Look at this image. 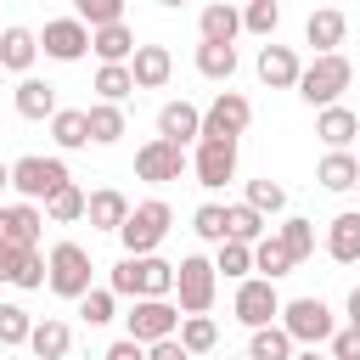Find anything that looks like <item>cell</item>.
<instances>
[{"label":"cell","mask_w":360,"mask_h":360,"mask_svg":"<svg viewBox=\"0 0 360 360\" xmlns=\"http://www.w3.org/2000/svg\"><path fill=\"white\" fill-rule=\"evenodd\" d=\"M107 287L118 298H169L174 292V264L158 253H124L107 276Z\"/></svg>","instance_id":"cell-1"},{"label":"cell","mask_w":360,"mask_h":360,"mask_svg":"<svg viewBox=\"0 0 360 360\" xmlns=\"http://www.w3.org/2000/svg\"><path fill=\"white\" fill-rule=\"evenodd\" d=\"M214 292H219V270H214V259H202V253H186L180 264H174V309L180 315H208L214 309Z\"/></svg>","instance_id":"cell-2"},{"label":"cell","mask_w":360,"mask_h":360,"mask_svg":"<svg viewBox=\"0 0 360 360\" xmlns=\"http://www.w3.org/2000/svg\"><path fill=\"white\" fill-rule=\"evenodd\" d=\"M349 84H354V62H349L343 51H332V56H315V62L298 73V84H292V90H298V96L321 112V107H332Z\"/></svg>","instance_id":"cell-3"},{"label":"cell","mask_w":360,"mask_h":360,"mask_svg":"<svg viewBox=\"0 0 360 360\" xmlns=\"http://www.w3.org/2000/svg\"><path fill=\"white\" fill-rule=\"evenodd\" d=\"M90 276H96V264H90V248H79V242H56L51 253H45V287L56 292V298H84L90 292Z\"/></svg>","instance_id":"cell-4"},{"label":"cell","mask_w":360,"mask_h":360,"mask_svg":"<svg viewBox=\"0 0 360 360\" xmlns=\"http://www.w3.org/2000/svg\"><path fill=\"white\" fill-rule=\"evenodd\" d=\"M68 180H73V174H68L62 158H39V152H28V158L11 163V191H17L22 202H51Z\"/></svg>","instance_id":"cell-5"},{"label":"cell","mask_w":360,"mask_h":360,"mask_svg":"<svg viewBox=\"0 0 360 360\" xmlns=\"http://www.w3.org/2000/svg\"><path fill=\"white\" fill-rule=\"evenodd\" d=\"M276 326L292 338V349H315V343H326V338L338 332V315H332L321 298H292V304H281Z\"/></svg>","instance_id":"cell-6"},{"label":"cell","mask_w":360,"mask_h":360,"mask_svg":"<svg viewBox=\"0 0 360 360\" xmlns=\"http://www.w3.org/2000/svg\"><path fill=\"white\" fill-rule=\"evenodd\" d=\"M169 225H174L169 202H163V197H146V202H135L129 219L118 225V242H124V253H158V242L169 236Z\"/></svg>","instance_id":"cell-7"},{"label":"cell","mask_w":360,"mask_h":360,"mask_svg":"<svg viewBox=\"0 0 360 360\" xmlns=\"http://www.w3.org/2000/svg\"><path fill=\"white\" fill-rule=\"evenodd\" d=\"M231 315H236L248 332H259V326H276V315H281V292H276V281H264V276H248V281H236Z\"/></svg>","instance_id":"cell-8"},{"label":"cell","mask_w":360,"mask_h":360,"mask_svg":"<svg viewBox=\"0 0 360 360\" xmlns=\"http://www.w3.org/2000/svg\"><path fill=\"white\" fill-rule=\"evenodd\" d=\"M248 124H253V101L242 90H219L202 107V141H236Z\"/></svg>","instance_id":"cell-9"},{"label":"cell","mask_w":360,"mask_h":360,"mask_svg":"<svg viewBox=\"0 0 360 360\" xmlns=\"http://www.w3.org/2000/svg\"><path fill=\"white\" fill-rule=\"evenodd\" d=\"M124 326H129V338L146 349V343L180 332V309H174V298H135L129 315H124Z\"/></svg>","instance_id":"cell-10"},{"label":"cell","mask_w":360,"mask_h":360,"mask_svg":"<svg viewBox=\"0 0 360 360\" xmlns=\"http://www.w3.org/2000/svg\"><path fill=\"white\" fill-rule=\"evenodd\" d=\"M135 174H141V180H152V186H169V180H180V174H186V146H174V141L152 135V141L135 152Z\"/></svg>","instance_id":"cell-11"},{"label":"cell","mask_w":360,"mask_h":360,"mask_svg":"<svg viewBox=\"0 0 360 360\" xmlns=\"http://www.w3.org/2000/svg\"><path fill=\"white\" fill-rule=\"evenodd\" d=\"M191 174H197L202 191H219L225 180H236V141H197Z\"/></svg>","instance_id":"cell-12"},{"label":"cell","mask_w":360,"mask_h":360,"mask_svg":"<svg viewBox=\"0 0 360 360\" xmlns=\"http://www.w3.org/2000/svg\"><path fill=\"white\" fill-rule=\"evenodd\" d=\"M39 51H45L51 62H79V56L90 51V28H84L79 17H56V22H45Z\"/></svg>","instance_id":"cell-13"},{"label":"cell","mask_w":360,"mask_h":360,"mask_svg":"<svg viewBox=\"0 0 360 360\" xmlns=\"http://www.w3.org/2000/svg\"><path fill=\"white\" fill-rule=\"evenodd\" d=\"M0 281H11V287H45V259H39V248L0 242Z\"/></svg>","instance_id":"cell-14"},{"label":"cell","mask_w":360,"mask_h":360,"mask_svg":"<svg viewBox=\"0 0 360 360\" xmlns=\"http://www.w3.org/2000/svg\"><path fill=\"white\" fill-rule=\"evenodd\" d=\"M236 34H242V11L231 0H208L197 17V39L202 45H236Z\"/></svg>","instance_id":"cell-15"},{"label":"cell","mask_w":360,"mask_h":360,"mask_svg":"<svg viewBox=\"0 0 360 360\" xmlns=\"http://www.w3.org/2000/svg\"><path fill=\"white\" fill-rule=\"evenodd\" d=\"M169 73H174L169 45H135V56H129V79H135V90H163Z\"/></svg>","instance_id":"cell-16"},{"label":"cell","mask_w":360,"mask_h":360,"mask_svg":"<svg viewBox=\"0 0 360 360\" xmlns=\"http://www.w3.org/2000/svg\"><path fill=\"white\" fill-rule=\"evenodd\" d=\"M343 34H349V17H343L338 6H321V11H309V22H304V45H315V56H332V51L343 45Z\"/></svg>","instance_id":"cell-17"},{"label":"cell","mask_w":360,"mask_h":360,"mask_svg":"<svg viewBox=\"0 0 360 360\" xmlns=\"http://www.w3.org/2000/svg\"><path fill=\"white\" fill-rule=\"evenodd\" d=\"M158 135L174 141V146L202 141V112H197L191 101H163V107H158Z\"/></svg>","instance_id":"cell-18"},{"label":"cell","mask_w":360,"mask_h":360,"mask_svg":"<svg viewBox=\"0 0 360 360\" xmlns=\"http://www.w3.org/2000/svg\"><path fill=\"white\" fill-rule=\"evenodd\" d=\"M253 68H259V79H264L270 90H292V84H298V73H304V62L292 56V45H264Z\"/></svg>","instance_id":"cell-19"},{"label":"cell","mask_w":360,"mask_h":360,"mask_svg":"<svg viewBox=\"0 0 360 360\" xmlns=\"http://www.w3.org/2000/svg\"><path fill=\"white\" fill-rule=\"evenodd\" d=\"M315 135H321L332 152H349V141L360 135V118H354L343 101H332V107H321V112H315Z\"/></svg>","instance_id":"cell-20"},{"label":"cell","mask_w":360,"mask_h":360,"mask_svg":"<svg viewBox=\"0 0 360 360\" xmlns=\"http://www.w3.org/2000/svg\"><path fill=\"white\" fill-rule=\"evenodd\" d=\"M84 219H90L96 231H118V225L129 219V197H124L118 186H101V191L84 197Z\"/></svg>","instance_id":"cell-21"},{"label":"cell","mask_w":360,"mask_h":360,"mask_svg":"<svg viewBox=\"0 0 360 360\" xmlns=\"http://www.w3.org/2000/svg\"><path fill=\"white\" fill-rule=\"evenodd\" d=\"M34 56H39V34L34 28H0V68L6 73H28L34 68Z\"/></svg>","instance_id":"cell-22"},{"label":"cell","mask_w":360,"mask_h":360,"mask_svg":"<svg viewBox=\"0 0 360 360\" xmlns=\"http://www.w3.org/2000/svg\"><path fill=\"white\" fill-rule=\"evenodd\" d=\"M326 253L338 264H354L360 259V208H343L332 225H326Z\"/></svg>","instance_id":"cell-23"},{"label":"cell","mask_w":360,"mask_h":360,"mask_svg":"<svg viewBox=\"0 0 360 360\" xmlns=\"http://www.w3.org/2000/svg\"><path fill=\"white\" fill-rule=\"evenodd\" d=\"M39 231H45V208H39V202H11V208H6V242L39 248Z\"/></svg>","instance_id":"cell-24"},{"label":"cell","mask_w":360,"mask_h":360,"mask_svg":"<svg viewBox=\"0 0 360 360\" xmlns=\"http://www.w3.org/2000/svg\"><path fill=\"white\" fill-rule=\"evenodd\" d=\"M28 349H34V360H62V354L73 349V332H68V321H56V315L34 321V332H28Z\"/></svg>","instance_id":"cell-25"},{"label":"cell","mask_w":360,"mask_h":360,"mask_svg":"<svg viewBox=\"0 0 360 360\" xmlns=\"http://www.w3.org/2000/svg\"><path fill=\"white\" fill-rule=\"evenodd\" d=\"M90 51H96L101 62H129V56H135V28H129V22L90 28Z\"/></svg>","instance_id":"cell-26"},{"label":"cell","mask_w":360,"mask_h":360,"mask_svg":"<svg viewBox=\"0 0 360 360\" xmlns=\"http://www.w3.org/2000/svg\"><path fill=\"white\" fill-rule=\"evenodd\" d=\"M17 112H22V118H51V112H56V84L22 73V79H17Z\"/></svg>","instance_id":"cell-27"},{"label":"cell","mask_w":360,"mask_h":360,"mask_svg":"<svg viewBox=\"0 0 360 360\" xmlns=\"http://www.w3.org/2000/svg\"><path fill=\"white\" fill-rule=\"evenodd\" d=\"M84 124H90V146H112V141H124V107H118V101H96V107H84Z\"/></svg>","instance_id":"cell-28"},{"label":"cell","mask_w":360,"mask_h":360,"mask_svg":"<svg viewBox=\"0 0 360 360\" xmlns=\"http://www.w3.org/2000/svg\"><path fill=\"white\" fill-rule=\"evenodd\" d=\"M315 180H321L326 191H354V180H360V158H354V152H326V158L315 163Z\"/></svg>","instance_id":"cell-29"},{"label":"cell","mask_w":360,"mask_h":360,"mask_svg":"<svg viewBox=\"0 0 360 360\" xmlns=\"http://www.w3.org/2000/svg\"><path fill=\"white\" fill-rule=\"evenodd\" d=\"M51 141H56L62 152L90 146V124H84V112H79V107H56V112H51Z\"/></svg>","instance_id":"cell-30"},{"label":"cell","mask_w":360,"mask_h":360,"mask_svg":"<svg viewBox=\"0 0 360 360\" xmlns=\"http://www.w3.org/2000/svg\"><path fill=\"white\" fill-rule=\"evenodd\" d=\"M253 270H259L264 281L287 276V270H292V253H287V242H281V236H259V242H253Z\"/></svg>","instance_id":"cell-31"},{"label":"cell","mask_w":360,"mask_h":360,"mask_svg":"<svg viewBox=\"0 0 360 360\" xmlns=\"http://www.w3.org/2000/svg\"><path fill=\"white\" fill-rule=\"evenodd\" d=\"M180 349L186 354H208L214 343H219V326H214V315H180Z\"/></svg>","instance_id":"cell-32"},{"label":"cell","mask_w":360,"mask_h":360,"mask_svg":"<svg viewBox=\"0 0 360 360\" xmlns=\"http://www.w3.org/2000/svg\"><path fill=\"white\" fill-rule=\"evenodd\" d=\"M276 236L287 242V253H292V264H304V259L315 253V219H304V214H287Z\"/></svg>","instance_id":"cell-33"},{"label":"cell","mask_w":360,"mask_h":360,"mask_svg":"<svg viewBox=\"0 0 360 360\" xmlns=\"http://www.w3.org/2000/svg\"><path fill=\"white\" fill-rule=\"evenodd\" d=\"M197 73L214 79V84H225L236 73V45H197Z\"/></svg>","instance_id":"cell-34"},{"label":"cell","mask_w":360,"mask_h":360,"mask_svg":"<svg viewBox=\"0 0 360 360\" xmlns=\"http://www.w3.org/2000/svg\"><path fill=\"white\" fill-rule=\"evenodd\" d=\"M225 236H231V242H259V236H264V214L248 208V202H231V208H225Z\"/></svg>","instance_id":"cell-35"},{"label":"cell","mask_w":360,"mask_h":360,"mask_svg":"<svg viewBox=\"0 0 360 360\" xmlns=\"http://www.w3.org/2000/svg\"><path fill=\"white\" fill-rule=\"evenodd\" d=\"M248 360H292V338L281 326H259L248 338Z\"/></svg>","instance_id":"cell-36"},{"label":"cell","mask_w":360,"mask_h":360,"mask_svg":"<svg viewBox=\"0 0 360 360\" xmlns=\"http://www.w3.org/2000/svg\"><path fill=\"white\" fill-rule=\"evenodd\" d=\"M129 90H135L129 62H101V68H96V96H101V101H124Z\"/></svg>","instance_id":"cell-37"},{"label":"cell","mask_w":360,"mask_h":360,"mask_svg":"<svg viewBox=\"0 0 360 360\" xmlns=\"http://www.w3.org/2000/svg\"><path fill=\"white\" fill-rule=\"evenodd\" d=\"M112 315H118V292H112V287H90V292L79 298V321H84V326H107Z\"/></svg>","instance_id":"cell-38"},{"label":"cell","mask_w":360,"mask_h":360,"mask_svg":"<svg viewBox=\"0 0 360 360\" xmlns=\"http://www.w3.org/2000/svg\"><path fill=\"white\" fill-rule=\"evenodd\" d=\"M45 219H51V225H73V219H84V191L68 180V186L45 202Z\"/></svg>","instance_id":"cell-39"},{"label":"cell","mask_w":360,"mask_h":360,"mask_svg":"<svg viewBox=\"0 0 360 360\" xmlns=\"http://www.w3.org/2000/svg\"><path fill=\"white\" fill-rule=\"evenodd\" d=\"M214 270L219 276H236V281H248V270H253V242H219V259H214Z\"/></svg>","instance_id":"cell-40"},{"label":"cell","mask_w":360,"mask_h":360,"mask_svg":"<svg viewBox=\"0 0 360 360\" xmlns=\"http://www.w3.org/2000/svg\"><path fill=\"white\" fill-rule=\"evenodd\" d=\"M28 332H34V315H28L22 304H0V349L28 343Z\"/></svg>","instance_id":"cell-41"},{"label":"cell","mask_w":360,"mask_h":360,"mask_svg":"<svg viewBox=\"0 0 360 360\" xmlns=\"http://www.w3.org/2000/svg\"><path fill=\"white\" fill-rule=\"evenodd\" d=\"M276 22H281V6H276V0H248V6H242V28H248V34L270 39Z\"/></svg>","instance_id":"cell-42"},{"label":"cell","mask_w":360,"mask_h":360,"mask_svg":"<svg viewBox=\"0 0 360 360\" xmlns=\"http://www.w3.org/2000/svg\"><path fill=\"white\" fill-rule=\"evenodd\" d=\"M79 22L84 28H107V22H124V0H73Z\"/></svg>","instance_id":"cell-43"},{"label":"cell","mask_w":360,"mask_h":360,"mask_svg":"<svg viewBox=\"0 0 360 360\" xmlns=\"http://www.w3.org/2000/svg\"><path fill=\"white\" fill-rule=\"evenodd\" d=\"M248 208H259V214H281L287 208V191L276 186V180H248V197H242Z\"/></svg>","instance_id":"cell-44"},{"label":"cell","mask_w":360,"mask_h":360,"mask_svg":"<svg viewBox=\"0 0 360 360\" xmlns=\"http://www.w3.org/2000/svg\"><path fill=\"white\" fill-rule=\"evenodd\" d=\"M191 231H197L202 242H225V208H219V202H202V208L191 214Z\"/></svg>","instance_id":"cell-45"},{"label":"cell","mask_w":360,"mask_h":360,"mask_svg":"<svg viewBox=\"0 0 360 360\" xmlns=\"http://www.w3.org/2000/svg\"><path fill=\"white\" fill-rule=\"evenodd\" d=\"M326 349H332V360H360V332H349V326H338V332L326 338Z\"/></svg>","instance_id":"cell-46"},{"label":"cell","mask_w":360,"mask_h":360,"mask_svg":"<svg viewBox=\"0 0 360 360\" xmlns=\"http://www.w3.org/2000/svg\"><path fill=\"white\" fill-rule=\"evenodd\" d=\"M146 360H191V354L180 349V338H158V343H146Z\"/></svg>","instance_id":"cell-47"},{"label":"cell","mask_w":360,"mask_h":360,"mask_svg":"<svg viewBox=\"0 0 360 360\" xmlns=\"http://www.w3.org/2000/svg\"><path fill=\"white\" fill-rule=\"evenodd\" d=\"M101 360H146V349L135 343V338H118V343H107V354Z\"/></svg>","instance_id":"cell-48"},{"label":"cell","mask_w":360,"mask_h":360,"mask_svg":"<svg viewBox=\"0 0 360 360\" xmlns=\"http://www.w3.org/2000/svg\"><path fill=\"white\" fill-rule=\"evenodd\" d=\"M343 315H349V332H360V287L349 292V304H343Z\"/></svg>","instance_id":"cell-49"},{"label":"cell","mask_w":360,"mask_h":360,"mask_svg":"<svg viewBox=\"0 0 360 360\" xmlns=\"http://www.w3.org/2000/svg\"><path fill=\"white\" fill-rule=\"evenodd\" d=\"M6 186H11V163L0 158V191H6Z\"/></svg>","instance_id":"cell-50"},{"label":"cell","mask_w":360,"mask_h":360,"mask_svg":"<svg viewBox=\"0 0 360 360\" xmlns=\"http://www.w3.org/2000/svg\"><path fill=\"white\" fill-rule=\"evenodd\" d=\"M292 360H321V354L315 349H292Z\"/></svg>","instance_id":"cell-51"},{"label":"cell","mask_w":360,"mask_h":360,"mask_svg":"<svg viewBox=\"0 0 360 360\" xmlns=\"http://www.w3.org/2000/svg\"><path fill=\"white\" fill-rule=\"evenodd\" d=\"M0 242H6V208H0Z\"/></svg>","instance_id":"cell-52"},{"label":"cell","mask_w":360,"mask_h":360,"mask_svg":"<svg viewBox=\"0 0 360 360\" xmlns=\"http://www.w3.org/2000/svg\"><path fill=\"white\" fill-rule=\"evenodd\" d=\"M158 6H186V0H158Z\"/></svg>","instance_id":"cell-53"},{"label":"cell","mask_w":360,"mask_h":360,"mask_svg":"<svg viewBox=\"0 0 360 360\" xmlns=\"http://www.w3.org/2000/svg\"><path fill=\"white\" fill-rule=\"evenodd\" d=\"M354 191H360V180H354Z\"/></svg>","instance_id":"cell-54"},{"label":"cell","mask_w":360,"mask_h":360,"mask_svg":"<svg viewBox=\"0 0 360 360\" xmlns=\"http://www.w3.org/2000/svg\"><path fill=\"white\" fill-rule=\"evenodd\" d=\"M242 360H248V354H242Z\"/></svg>","instance_id":"cell-55"}]
</instances>
